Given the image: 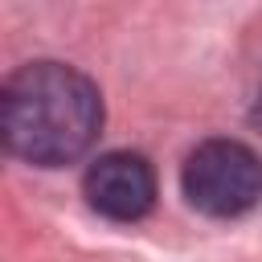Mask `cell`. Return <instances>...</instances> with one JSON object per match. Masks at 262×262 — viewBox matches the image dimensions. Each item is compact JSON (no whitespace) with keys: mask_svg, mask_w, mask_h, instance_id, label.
I'll use <instances>...</instances> for the list:
<instances>
[{"mask_svg":"<svg viewBox=\"0 0 262 262\" xmlns=\"http://www.w3.org/2000/svg\"><path fill=\"white\" fill-rule=\"evenodd\" d=\"M180 184L192 209L209 217H242L262 201V160L237 139H205L188 151Z\"/></svg>","mask_w":262,"mask_h":262,"instance_id":"cell-2","label":"cell"},{"mask_svg":"<svg viewBox=\"0 0 262 262\" xmlns=\"http://www.w3.org/2000/svg\"><path fill=\"white\" fill-rule=\"evenodd\" d=\"M102 131L98 86L66 61H29L0 90L4 147L37 168H61L90 151Z\"/></svg>","mask_w":262,"mask_h":262,"instance_id":"cell-1","label":"cell"},{"mask_svg":"<svg viewBox=\"0 0 262 262\" xmlns=\"http://www.w3.org/2000/svg\"><path fill=\"white\" fill-rule=\"evenodd\" d=\"M82 192L106 221H139L156 205V172L139 151H106L86 168Z\"/></svg>","mask_w":262,"mask_h":262,"instance_id":"cell-3","label":"cell"},{"mask_svg":"<svg viewBox=\"0 0 262 262\" xmlns=\"http://www.w3.org/2000/svg\"><path fill=\"white\" fill-rule=\"evenodd\" d=\"M250 119H254V127H262V86H258V98H254V111H250Z\"/></svg>","mask_w":262,"mask_h":262,"instance_id":"cell-4","label":"cell"}]
</instances>
